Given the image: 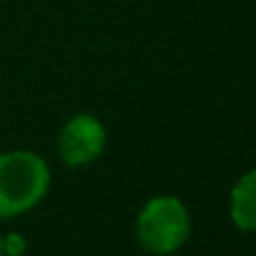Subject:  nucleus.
Instances as JSON below:
<instances>
[{
  "mask_svg": "<svg viewBox=\"0 0 256 256\" xmlns=\"http://www.w3.org/2000/svg\"><path fill=\"white\" fill-rule=\"evenodd\" d=\"M28 252V239L18 232H10L2 236V256H22Z\"/></svg>",
  "mask_w": 256,
  "mask_h": 256,
  "instance_id": "nucleus-5",
  "label": "nucleus"
},
{
  "mask_svg": "<svg viewBox=\"0 0 256 256\" xmlns=\"http://www.w3.org/2000/svg\"><path fill=\"white\" fill-rule=\"evenodd\" d=\"M52 172L30 150L0 152V219H15L32 212L48 194Z\"/></svg>",
  "mask_w": 256,
  "mask_h": 256,
  "instance_id": "nucleus-1",
  "label": "nucleus"
},
{
  "mask_svg": "<svg viewBox=\"0 0 256 256\" xmlns=\"http://www.w3.org/2000/svg\"><path fill=\"white\" fill-rule=\"evenodd\" d=\"M104 144H107L104 124L87 112L70 117L58 134V154L62 164L70 170L87 167L94 160H100V154L104 152Z\"/></svg>",
  "mask_w": 256,
  "mask_h": 256,
  "instance_id": "nucleus-3",
  "label": "nucleus"
},
{
  "mask_svg": "<svg viewBox=\"0 0 256 256\" xmlns=\"http://www.w3.org/2000/svg\"><path fill=\"white\" fill-rule=\"evenodd\" d=\"M229 216L239 232L256 234V167L234 182L229 194Z\"/></svg>",
  "mask_w": 256,
  "mask_h": 256,
  "instance_id": "nucleus-4",
  "label": "nucleus"
},
{
  "mask_svg": "<svg viewBox=\"0 0 256 256\" xmlns=\"http://www.w3.org/2000/svg\"><path fill=\"white\" fill-rule=\"evenodd\" d=\"M0 256H2V234H0Z\"/></svg>",
  "mask_w": 256,
  "mask_h": 256,
  "instance_id": "nucleus-6",
  "label": "nucleus"
},
{
  "mask_svg": "<svg viewBox=\"0 0 256 256\" xmlns=\"http://www.w3.org/2000/svg\"><path fill=\"white\" fill-rule=\"evenodd\" d=\"M140 246L152 256L176 254L189 234H192V216L186 204L174 194L152 196L137 214L134 222Z\"/></svg>",
  "mask_w": 256,
  "mask_h": 256,
  "instance_id": "nucleus-2",
  "label": "nucleus"
}]
</instances>
